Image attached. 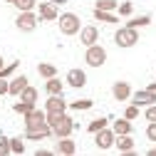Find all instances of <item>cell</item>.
Masks as SVG:
<instances>
[{"instance_id": "1", "label": "cell", "mask_w": 156, "mask_h": 156, "mask_svg": "<svg viewBox=\"0 0 156 156\" xmlns=\"http://www.w3.org/2000/svg\"><path fill=\"white\" fill-rule=\"evenodd\" d=\"M57 27H60L62 35H77L82 27V20H80V15H74V12H62L60 17H57Z\"/></svg>"}, {"instance_id": "2", "label": "cell", "mask_w": 156, "mask_h": 156, "mask_svg": "<svg viewBox=\"0 0 156 156\" xmlns=\"http://www.w3.org/2000/svg\"><path fill=\"white\" fill-rule=\"evenodd\" d=\"M114 42L119 47H134L136 42H139V32H136V27H119L114 32Z\"/></svg>"}, {"instance_id": "3", "label": "cell", "mask_w": 156, "mask_h": 156, "mask_svg": "<svg viewBox=\"0 0 156 156\" xmlns=\"http://www.w3.org/2000/svg\"><path fill=\"white\" fill-rule=\"evenodd\" d=\"M84 62H87L89 67H102V65L107 62V50H104L102 45H89L87 52H84Z\"/></svg>"}, {"instance_id": "4", "label": "cell", "mask_w": 156, "mask_h": 156, "mask_svg": "<svg viewBox=\"0 0 156 156\" xmlns=\"http://www.w3.org/2000/svg\"><path fill=\"white\" fill-rule=\"evenodd\" d=\"M37 23H40V17H37L32 10H25V12H20V15L15 17V27L20 30V32H32L37 27Z\"/></svg>"}, {"instance_id": "5", "label": "cell", "mask_w": 156, "mask_h": 156, "mask_svg": "<svg viewBox=\"0 0 156 156\" xmlns=\"http://www.w3.org/2000/svg\"><path fill=\"white\" fill-rule=\"evenodd\" d=\"M114 139H116V134H114L109 126H104V129H99V131L94 134V144H97V149H99V151L112 149V146H114Z\"/></svg>"}, {"instance_id": "6", "label": "cell", "mask_w": 156, "mask_h": 156, "mask_svg": "<svg viewBox=\"0 0 156 156\" xmlns=\"http://www.w3.org/2000/svg\"><path fill=\"white\" fill-rule=\"evenodd\" d=\"M74 126H77V124H74V119H72V116H67V112H65L62 119L57 122V124H52V134L57 136V139H60V136H72Z\"/></svg>"}, {"instance_id": "7", "label": "cell", "mask_w": 156, "mask_h": 156, "mask_svg": "<svg viewBox=\"0 0 156 156\" xmlns=\"http://www.w3.org/2000/svg\"><path fill=\"white\" fill-rule=\"evenodd\" d=\"M131 104H136V107H149V104H156V92H151V89H139V92H131Z\"/></svg>"}, {"instance_id": "8", "label": "cell", "mask_w": 156, "mask_h": 156, "mask_svg": "<svg viewBox=\"0 0 156 156\" xmlns=\"http://www.w3.org/2000/svg\"><path fill=\"white\" fill-rule=\"evenodd\" d=\"M47 124V112L42 109H32L25 114V129H37V126H45Z\"/></svg>"}, {"instance_id": "9", "label": "cell", "mask_w": 156, "mask_h": 156, "mask_svg": "<svg viewBox=\"0 0 156 156\" xmlns=\"http://www.w3.org/2000/svg\"><path fill=\"white\" fill-rule=\"evenodd\" d=\"M37 17H40L42 23H52V20H57V17H60V12H57V5L55 3H40L37 5Z\"/></svg>"}, {"instance_id": "10", "label": "cell", "mask_w": 156, "mask_h": 156, "mask_svg": "<svg viewBox=\"0 0 156 156\" xmlns=\"http://www.w3.org/2000/svg\"><path fill=\"white\" fill-rule=\"evenodd\" d=\"M77 35H80V42H82L84 47H89V45H97V40H99V30H97L94 25H82Z\"/></svg>"}, {"instance_id": "11", "label": "cell", "mask_w": 156, "mask_h": 156, "mask_svg": "<svg viewBox=\"0 0 156 156\" xmlns=\"http://www.w3.org/2000/svg\"><path fill=\"white\" fill-rule=\"evenodd\" d=\"M45 112L55 114V112H67V102L62 99V94H50L45 102Z\"/></svg>"}, {"instance_id": "12", "label": "cell", "mask_w": 156, "mask_h": 156, "mask_svg": "<svg viewBox=\"0 0 156 156\" xmlns=\"http://www.w3.org/2000/svg\"><path fill=\"white\" fill-rule=\"evenodd\" d=\"M52 136V126L45 124V126H37V129H25V139L27 141H40V139H47Z\"/></svg>"}, {"instance_id": "13", "label": "cell", "mask_w": 156, "mask_h": 156, "mask_svg": "<svg viewBox=\"0 0 156 156\" xmlns=\"http://www.w3.org/2000/svg\"><path fill=\"white\" fill-rule=\"evenodd\" d=\"M67 84L74 87V89H82V87L87 84V74H84V69H69V72H67Z\"/></svg>"}, {"instance_id": "14", "label": "cell", "mask_w": 156, "mask_h": 156, "mask_svg": "<svg viewBox=\"0 0 156 156\" xmlns=\"http://www.w3.org/2000/svg\"><path fill=\"white\" fill-rule=\"evenodd\" d=\"M112 94H114L116 102H126L129 97H131V87H129V82H114Z\"/></svg>"}, {"instance_id": "15", "label": "cell", "mask_w": 156, "mask_h": 156, "mask_svg": "<svg viewBox=\"0 0 156 156\" xmlns=\"http://www.w3.org/2000/svg\"><path fill=\"white\" fill-rule=\"evenodd\" d=\"M114 146L119 149L122 154H129V151H134V139H131V134H116Z\"/></svg>"}, {"instance_id": "16", "label": "cell", "mask_w": 156, "mask_h": 156, "mask_svg": "<svg viewBox=\"0 0 156 156\" xmlns=\"http://www.w3.org/2000/svg\"><path fill=\"white\" fill-rule=\"evenodd\" d=\"M57 154H62V156H72L77 151V144L69 139V136H60V141H57Z\"/></svg>"}, {"instance_id": "17", "label": "cell", "mask_w": 156, "mask_h": 156, "mask_svg": "<svg viewBox=\"0 0 156 156\" xmlns=\"http://www.w3.org/2000/svg\"><path fill=\"white\" fill-rule=\"evenodd\" d=\"M27 84H30V80H27V77H25V74H17L15 80L10 82V87H8V94H12V97H20V92H23Z\"/></svg>"}, {"instance_id": "18", "label": "cell", "mask_w": 156, "mask_h": 156, "mask_svg": "<svg viewBox=\"0 0 156 156\" xmlns=\"http://www.w3.org/2000/svg\"><path fill=\"white\" fill-rule=\"evenodd\" d=\"M45 89H47V94H62L65 84H62V80H57V77H50V80H45Z\"/></svg>"}, {"instance_id": "19", "label": "cell", "mask_w": 156, "mask_h": 156, "mask_svg": "<svg viewBox=\"0 0 156 156\" xmlns=\"http://www.w3.org/2000/svg\"><path fill=\"white\" fill-rule=\"evenodd\" d=\"M112 131L114 134H131V122L126 119V116H122V119H116L112 124Z\"/></svg>"}, {"instance_id": "20", "label": "cell", "mask_w": 156, "mask_h": 156, "mask_svg": "<svg viewBox=\"0 0 156 156\" xmlns=\"http://www.w3.org/2000/svg\"><path fill=\"white\" fill-rule=\"evenodd\" d=\"M37 74H40L42 80H50V77H57V67L50 65V62H40L37 65Z\"/></svg>"}, {"instance_id": "21", "label": "cell", "mask_w": 156, "mask_h": 156, "mask_svg": "<svg viewBox=\"0 0 156 156\" xmlns=\"http://www.w3.org/2000/svg\"><path fill=\"white\" fill-rule=\"evenodd\" d=\"M151 23V15H139V17H131V20L126 23V27H144V25H149Z\"/></svg>"}, {"instance_id": "22", "label": "cell", "mask_w": 156, "mask_h": 156, "mask_svg": "<svg viewBox=\"0 0 156 156\" xmlns=\"http://www.w3.org/2000/svg\"><path fill=\"white\" fill-rule=\"evenodd\" d=\"M116 5H119L116 0H97V3H94V10H107V12H114V10H116Z\"/></svg>"}, {"instance_id": "23", "label": "cell", "mask_w": 156, "mask_h": 156, "mask_svg": "<svg viewBox=\"0 0 156 156\" xmlns=\"http://www.w3.org/2000/svg\"><path fill=\"white\" fill-rule=\"evenodd\" d=\"M104 126H107V119H104V116H97V119H92V122L87 124V131H89V134H97V131L104 129Z\"/></svg>"}, {"instance_id": "24", "label": "cell", "mask_w": 156, "mask_h": 156, "mask_svg": "<svg viewBox=\"0 0 156 156\" xmlns=\"http://www.w3.org/2000/svg\"><path fill=\"white\" fill-rule=\"evenodd\" d=\"M20 99H23V102H32V104H35V102H37V89L27 84V87L20 92Z\"/></svg>"}, {"instance_id": "25", "label": "cell", "mask_w": 156, "mask_h": 156, "mask_svg": "<svg viewBox=\"0 0 156 156\" xmlns=\"http://www.w3.org/2000/svg\"><path fill=\"white\" fill-rule=\"evenodd\" d=\"M94 17L99 23H119V20H116V15L114 12H107V10H94Z\"/></svg>"}, {"instance_id": "26", "label": "cell", "mask_w": 156, "mask_h": 156, "mask_svg": "<svg viewBox=\"0 0 156 156\" xmlns=\"http://www.w3.org/2000/svg\"><path fill=\"white\" fill-rule=\"evenodd\" d=\"M10 154H25V141L20 136H12L10 139Z\"/></svg>"}, {"instance_id": "27", "label": "cell", "mask_w": 156, "mask_h": 156, "mask_svg": "<svg viewBox=\"0 0 156 156\" xmlns=\"http://www.w3.org/2000/svg\"><path fill=\"white\" fill-rule=\"evenodd\" d=\"M92 99H74V102H69V107L72 109H77V112H87V109H92Z\"/></svg>"}, {"instance_id": "28", "label": "cell", "mask_w": 156, "mask_h": 156, "mask_svg": "<svg viewBox=\"0 0 156 156\" xmlns=\"http://www.w3.org/2000/svg\"><path fill=\"white\" fill-rule=\"evenodd\" d=\"M32 109H35V104H32V102H23V99L12 107V112H15V114H23V116H25L27 112H32Z\"/></svg>"}, {"instance_id": "29", "label": "cell", "mask_w": 156, "mask_h": 156, "mask_svg": "<svg viewBox=\"0 0 156 156\" xmlns=\"http://www.w3.org/2000/svg\"><path fill=\"white\" fill-rule=\"evenodd\" d=\"M17 67H20V62H17V60H12L10 65H5L3 69H0V80H8V77H10V74H12Z\"/></svg>"}, {"instance_id": "30", "label": "cell", "mask_w": 156, "mask_h": 156, "mask_svg": "<svg viewBox=\"0 0 156 156\" xmlns=\"http://www.w3.org/2000/svg\"><path fill=\"white\" fill-rule=\"evenodd\" d=\"M17 10H20V12H25V10H32L35 5H37V0H15V3H12Z\"/></svg>"}, {"instance_id": "31", "label": "cell", "mask_w": 156, "mask_h": 156, "mask_svg": "<svg viewBox=\"0 0 156 156\" xmlns=\"http://www.w3.org/2000/svg\"><path fill=\"white\" fill-rule=\"evenodd\" d=\"M10 154V139L5 134H0V156H8Z\"/></svg>"}, {"instance_id": "32", "label": "cell", "mask_w": 156, "mask_h": 156, "mask_svg": "<svg viewBox=\"0 0 156 156\" xmlns=\"http://www.w3.org/2000/svg\"><path fill=\"white\" fill-rule=\"evenodd\" d=\"M116 10H119V15H124V17H129V15L134 12V5H131L129 0H126V3H119V5H116Z\"/></svg>"}, {"instance_id": "33", "label": "cell", "mask_w": 156, "mask_h": 156, "mask_svg": "<svg viewBox=\"0 0 156 156\" xmlns=\"http://www.w3.org/2000/svg\"><path fill=\"white\" fill-rule=\"evenodd\" d=\"M124 116H126L129 122H134L136 116H139V107H136V104H129V107L124 109Z\"/></svg>"}, {"instance_id": "34", "label": "cell", "mask_w": 156, "mask_h": 156, "mask_svg": "<svg viewBox=\"0 0 156 156\" xmlns=\"http://www.w3.org/2000/svg\"><path fill=\"white\" fill-rule=\"evenodd\" d=\"M144 116H146V122H156V104H149L146 112H144Z\"/></svg>"}, {"instance_id": "35", "label": "cell", "mask_w": 156, "mask_h": 156, "mask_svg": "<svg viewBox=\"0 0 156 156\" xmlns=\"http://www.w3.org/2000/svg\"><path fill=\"white\" fill-rule=\"evenodd\" d=\"M146 139H149V141H156V122H149V126H146Z\"/></svg>"}, {"instance_id": "36", "label": "cell", "mask_w": 156, "mask_h": 156, "mask_svg": "<svg viewBox=\"0 0 156 156\" xmlns=\"http://www.w3.org/2000/svg\"><path fill=\"white\" fill-rule=\"evenodd\" d=\"M8 87H10V82L0 80V97H3V94H8Z\"/></svg>"}, {"instance_id": "37", "label": "cell", "mask_w": 156, "mask_h": 156, "mask_svg": "<svg viewBox=\"0 0 156 156\" xmlns=\"http://www.w3.org/2000/svg\"><path fill=\"white\" fill-rule=\"evenodd\" d=\"M50 3H55V5H65V3H69V0H50Z\"/></svg>"}, {"instance_id": "38", "label": "cell", "mask_w": 156, "mask_h": 156, "mask_svg": "<svg viewBox=\"0 0 156 156\" xmlns=\"http://www.w3.org/2000/svg\"><path fill=\"white\" fill-rule=\"evenodd\" d=\"M146 89H151V92H156V82H151V84H149Z\"/></svg>"}, {"instance_id": "39", "label": "cell", "mask_w": 156, "mask_h": 156, "mask_svg": "<svg viewBox=\"0 0 156 156\" xmlns=\"http://www.w3.org/2000/svg\"><path fill=\"white\" fill-rule=\"evenodd\" d=\"M5 67V60H3V55H0V69H3Z\"/></svg>"}, {"instance_id": "40", "label": "cell", "mask_w": 156, "mask_h": 156, "mask_svg": "<svg viewBox=\"0 0 156 156\" xmlns=\"http://www.w3.org/2000/svg\"><path fill=\"white\" fill-rule=\"evenodd\" d=\"M149 154H151V156H156V146H154V149H151V151H149Z\"/></svg>"}, {"instance_id": "41", "label": "cell", "mask_w": 156, "mask_h": 156, "mask_svg": "<svg viewBox=\"0 0 156 156\" xmlns=\"http://www.w3.org/2000/svg\"><path fill=\"white\" fill-rule=\"evenodd\" d=\"M3 3H8V5H12V3H15V0H3Z\"/></svg>"}]
</instances>
